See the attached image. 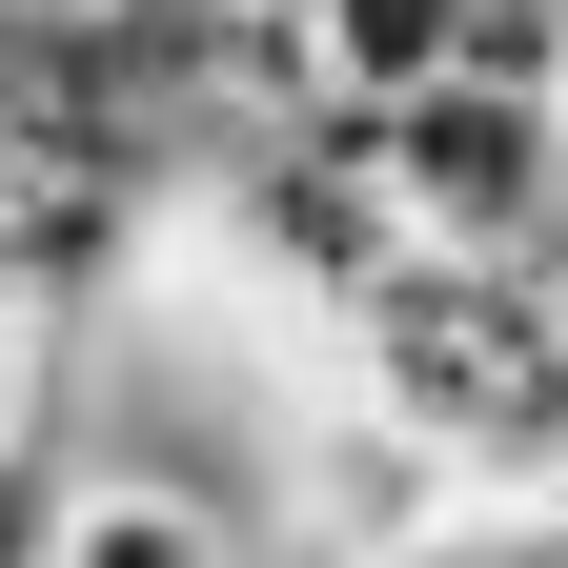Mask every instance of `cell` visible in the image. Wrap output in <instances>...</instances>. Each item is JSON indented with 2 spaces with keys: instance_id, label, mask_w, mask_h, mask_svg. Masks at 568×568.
<instances>
[{
  "instance_id": "obj_1",
  "label": "cell",
  "mask_w": 568,
  "mask_h": 568,
  "mask_svg": "<svg viewBox=\"0 0 568 568\" xmlns=\"http://www.w3.org/2000/svg\"><path fill=\"white\" fill-rule=\"evenodd\" d=\"M325 366L366 386L386 426H426L487 528L568 548V284L548 264H467V244H406V284H366V305L325 325Z\"/></svg>"
},
{
  "instance_id": "obj_3",
  "label": "cell",
  "mask_w": 568,
  "mask_h": 568,
  "mask_svg": "<svg viewBox=\"0 0 568 568\" xmlns=\"http://www.w3.org/2000/svg\"><path fill=\"white\" fill-rule=\"evenodd\" d=\"M41 568H244V508L203 467H61Z\"/></svg>"
},
{
  "instance_id": "obj_4",
  "label": "cell",
  "mask_w": 568,
  "mask_h": 568,
  "mask_svg": "<svg viewBox=\"0 0 568 568\" xmlns=\"http://www.w3.org/2000/svg\"><path fill=\"white\" fill-rule=\"evenodd\" d=\"M447 568H568V548H528V528H487V548H447Z\"/></svg>"
},
{
  "instance_id": "obj_2",
  "label": "cell",
  "mask_w": 568,
  "mask_h": 568,
  "mask_svg": "<svg viewBox=\"0 0 568 568\" xmlns=\"http://www.w3.org/2000/svg\"><path fill=\"white\" fill-rule=\"evenodd\" d=\"M264 508H284V548H305V568H447V548H487V487L426 447V426H386L345 366L284 406V447H264Z\"/></svg>"
}]
</instances>
